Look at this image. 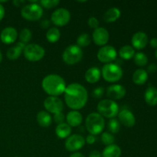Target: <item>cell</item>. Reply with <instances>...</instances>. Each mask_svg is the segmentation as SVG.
I'll use <instances>...</instances> for the list:
<instances>
[{"label":"cell","mask_w":157,"mask_h":157,"mask_svg":"<svg viewBox=\"0 0 157 157\" xmlns=\"http://www.w3.org/2000/svg\"><path fill=\"white\" fill-rule=\"evenodd\" d=\"M64 94L66 104L73 110H78L83 108L88 100L87 89L78 83H72L67 85Z\"/></svg>","instance_id":"cell-1"},{"label":"cell","mask_w":157,"mask_h":157,"mask_svg":"<svg viewBox=\"0 0 157 157\" xmlns=\"http://www.w3.org/2000/svg\"><path fill=\"white\" fill-rule=\"evenodd\" d=\"M41 87L49 96L58 97L64 94L67 86L62 77L55 74H51L43 78Z\"/></svg>","instance_id":"cell-2"},{"label":"cell","mask_w":157,"mask_h":157,"mask_svg":"<svg viewBox=\"0 0 157 157\" xmlns=\"http://www.w3.org/2000/svg\"><path fill=\"white\" fill-rule=\"evenodd\" d=\"M85 127L90 134L94 136L100 134L105 127L104 117L97 112L90 113L86 117Z\"/></svg>","instance_id":"cell-3"},{"label":"cell","mask_w":157,"mask_h":157,"mask_svg":"<svg viewBox=\"0 0 157 157\" xmlns=\"http://www.w3.org/2000/svg\"><path fill=\"white\" fill-rule=\"evenodd\" d=\"M97 109L99 114L103 117L113 119L118 115L120 111L119 106L115 101L110 99L101 100L97 106Z\"/></svg>","instance_id":"cell-4"},{"label":"cell","mask_w":157,"mask_h":157,"mask_svg":"<svg viewBox=\"0 0 157 157\" xmlns=\"http://www.w3.org/2000/svg\"><path fill=\"white\" fill-rule=\"evenodd\" d=\"M124 71L120 65L115 63H109L104 64L101 70L103 78L107 82L115 83L122 78Z\"/></svg>","instance_id":"cell-5"},{"label":"cell","mask_w":157,"mask_h":157,"mask_svg":"<svg viewBox=\"0 0 157 157\" xmlns=\"http://www.w3.org/2000/svg\"><path fill=\"white\" fill-rule=\"evenodd\" d=\"M43 9L41 5L36 3H29L23 6L21 9V15L29 21H37L41 18Z\"/></svg>","instance_id":"cell-6"},{"label":"cell","mask_w":157,"mask_h":157,"mask_svg":"<svg viewBox=\"0 0 157 157\" xmlns=\"http://www.w3.org/2000/svg\"><path fill=\"white\" fill-rule=\"evenodd\" d=\"M83 58V51L77 44L67 46L62 54L63 61L67 64H75L79 62Z\"/></svg>","instance_id":"cell-7"},{"label":"cell","mask_w":157,"mask_h":157,"mask_svg":"<svg viewBox=\"0 0 157 157\" xmlns=\"http://www.w3.org/2000/svg\"><path fill=\"white\" fill-rule=\"evenodd\" d=\"M24 56L28 61H38L44 58L45 55V50L42 46L39 45L35 43H31V44H26L25 48L23 50Z\"/></svg>","instance_id":"cell-8"},{"label":"cell","mask_w":157,"mask_h":157,"mask_svg":"<svg viewBox=\"0 0 157 157\" xmlns=\"http://www.w3.org/2000/svg\"><path fill=\"white\" fill-rule=\"evenodd\" d=\"M71 19V13L65 8H59L52 12L51 15V21L56 26L66 25Z\"/></svg>","instance_id":"cell-9"},{"label":"cell","mask_w":157,"mask_h":157,"mask_svg":"<svg viewBox=\"0 0 157 157\" xmlns=\"http://www.w3.org/2000/svg\"><path fill=\"white\" fill-rule=\"evenodd\" d=\"M98 60L104 64H109L112 63V61H114L117 56V52L113 46L112 45H106L102 46L98 52Z\"/></svg>","instance_id":"cell-10"},{"label":"cell","mask_w":157,"mask_h":157,"mask_svg":"<svg viewBox=\"0 0 157 157\" xmlns=\"http://www.w3.org/2000/svg\"><path fill=\"white\" fill-rule=\"evenodd\" d=\"M85 139L80 134H72L67 138L64 147L69 152H75L81 150L85 144Z\"/></svg>","instance_id":"cell-11"},{"label":"cell","mask_w":157,"mask_h":157,"mask_svg":"<svg viewBox=\"0 0 157 157\" xmlns=\"http://www.w3.org/2000/svg\"><path fill=\"white\" fill-rule=\"evenodd\" d=\"M44 107L48 112L55 113L62 112L64 109V104L58 97L49 96L44 101Z\"/></svg>","instance_id":"cell-12"},{"label":"cell","mask_w":157,"mask_h":157,"mask_svg":"<svg viewBox=\"0 0 157 157\" xmlns=\"http://www.w3.org/2000/svg\"><path fill=\"white\" fill-rule=\"evenodd\" d=\"M93 41L97 45L104 46L108 42L110 34L108 31L104 27H98L94 29L92 34Z\"/></svg>","instance_id":"cell-13"},{"label":"cell","mask_w":157,"mask_h":157,"mask_svg":"<svg viewBox=\"0 0 157 157\" xmlns=\"http://www.w3.org/2000/svg\"><path fill=\"white\" fill-rule=\"evenodd\" d=\"M107 96L109 99L116 101L124 98L127 93L126 88L121 84H111L107 88Z\"/></svg>","instance_id":"cell-14"},{"label":"cell","mask_w":157,"mask_h":157,"mask_svg":"<svg viewBox=\"0 0 157 157\" xmlns=\"http://www.w3.org/2000/svg\"><path fill=\"white\" fill-rule=\"evenodd\" d=\"M118 121L122 125L127 127H133L136 124V117L131 110L123 109L118 113Z\"/></svg>","instance_id":"cell-15"},{"label":"cell","mask_w":157,"mask_h":157,"mask_svg":"<svg viewBox=\"0 0 157 157\" xmlns=\"http://www.w3.org/2000/svg\"><path fill=\"white\" fill-rule=\"evenodd\" d=\"M18 38V32L14 27H6L0 34V40L4 44H10L15 42Z\"/></svg>","instance_id":"cell-16"},{"label":"cell","mask_w":157,"mask_h":157,"mask_svg":"<svg viewBox=\"0 0 157 157\" xmlns=\"http://www.w3.org/2000/svg\"><path fill=\"white\" fill-rule=\"evenodd\" d=\"M131 43L133 48L140 50L144 48L148 44V36L145 32H137L132 36Z\"/></svg>","instance_id":"cell-17"},{"label":"cell","mask_w":157,"mask_h":157,"mask_svg":"<svg viewBox=\"0 0 157 157\" xmlns=\"http://www.w3.org/2000/svg\"><path fill=\"white\" fill-rule=\"evenodd\" d=\"M65 119L67 124L71 127H76L81 124L83 121V117L82 114L78 110H71L67 113Z\"/></svg>","instance_id":"cell-18"},{"label":"cell","mask_w":157,"mask_h":157,"mask_svg":"<svg viewBox=\"0 0 157 157\" xmlns=\"http://www.w3.org/2000/svg\"><path fill=\"white\" fill-rule=\"evenodd\" d=\"M25 44L21 42V41H18L15 45L8 49L7 52H6V56L10 60L18 59L23 52V50L25 49Z\"/></svg>","instance_id":"cell-19"},{"label":"cell","mask_w":157,"mask_h":157,"mask_svg":"<svg viewBox=\"0 0 157 157\" xmlns=\"http://www.w3.org/2000/svg\"><path fill=\"white\" fill-rule=\"evenodd\" d=\"M101 77V71L97 67H91L84 74V78L90 84H95Z\"/></svg>","instance_id":"cell-20"},{"label":"cell","mask_w":157,"mask_h":157,"mask_svg":"<svg viewBox=\"0 0 157 157\" xmlns=\"http://www.w3.org/2000/svg\"><path fill=\"white\" fill-rule=\"evenodd\" d=\"M144 99L150 106L157 105V89L153 86H149L145 90Z\"/></svg>","instance_id":"cell-21"},{"label":"cell","mask_w":157,"mask_h":157,"mask_svg":"<svg viewBox=\"0 0 157 157\" xmlns=\"http://www.w3.org/2000/svg\"><path fill=\"white\" fill-rule=\"evenodd\" d=\"M36 120L38 124L42 127H48L52 123V117L46 110H41L37 113Z\"/></svg>","instance_id":"cell-22"},{"label":"cell","mask_w":157,"mask_h":157,"mask_svg":"<svg viewBox=\"0 0 157 157\" xmlns=\"http://www.w3.org/2000/svg\"><path fill=\"white\" fill-rule=\"evenodd\" d=\"M71 127L67 123L58 124L55 128V133L60 139H66L71 135Z\"/></svg>","instance_id":"cell-23"},{"label":"cell","mask_w":157,"mask_h":157,"mask_svg":"<svg viewBox=\"0 0 157 157\" xmlns=\"http://www.w3.org/2000/svg\"><path fill=\"white\" fill-rule=\"evenodd\" d=\"M121 12L117 7H111L107 9L104 14L103 18L107 22H113L121 17Z\"/></svg>","instance_id":"cell-24"},{"label":"cell","mask_w":157,"mask_h":157,"mask_svg":"<svg viewBox=\"0 0 157 157\" xmlns=\"http://www.w3.org/2000/svg\"><path fill=\"white\" fill-rule=\"evenodd\" d=\"M121 147L116 144L107 146L103 150L102 157H121Z\"/></svg>","instance_id":"cell-25"},{"label":"cell","mask_w":157,"mask_h":157,"mask_svg":"<svg viewBox=\"0 0 157 157\" xmlns=\"http://www.w3.org/2000/svg\"><path fill=\"white\" fill-rule=\"evenodd\" d=\"M147 80H148V73L144 69H137L133 74V81L138 85L144 84Z\"/></svg>","instance_id":"cell-26"},{"label":"cell","mask_w":157,"mask_h":157,"mask_svg":"<svg viewBox=\"0 0 157 157\" xmlns=\"http://www.w3.org/2000/svg\"><path fill=\"white\" fill-rule=\"evenodd\" d=\"M135 55V50L133 46L126 44L121 47L119 50V55L123 59L129 60L133 58Z\"/></svg>","instance_id":"cell-27"},{"label":"cell","mask_w":157,"mask_h":157,"mask_svg":"<svg viewBox=\"0 0 157 157\" xmlns=\"http://www.w3.org/2000/svg\"><path fill=\"white\" fill-rule=\"evenodd\" d=\"M61 37V32L56 27L50 28L46 32V38L49 42L55 43L59 40Z\"/></svg>","instance_id":"cell-28"},{"label":"cell","mask_w":157,"mask_h":157,"mask_svg":"<svg viewBox=\"0 0 157 157\" xmlns=\"http://www.w3.org/2000/svg\"><path fill=\"white\" fill-rule=\"evenodd\" d=\"M133 61L136 65L140 66V67H144V66L147 65V62H148V58L144 52H137V53H135L134 56H133Z\"/></svg>","instance_id":"cell-29"},{"label":"cell","mask_w":157,"mask_h":157,"mask_svg":"<svg viewBox=\"0 0 157 157\" xmlns=\"http://www.w3.org/2000/svg\"><path fill=\"white\" fill-rule=\"evenodd\" d=\"M90 36L87 33H82L77 38V45L81 47H87L90 44Z\"/></svg>","instance_id":"cell-30"},{"label":"cell","mask_w":157,"mask_h":157,"mask_svg":"<svg viewBox=\"0 0 157 157\" xmlns=\"http://www.w3.org/2000/svg\"><path fill=\"white\" fill-rule=\"evenodd\" d=\"M32 38V33L30 29H27V28H25V29H21L19 34V39L21 42L27 44V43H29L31 41Z\"/></svg>","instance_id":"cell-31"},{"label":"cell","mask_w":157,"mask_h":157,"mask_svg":"<svg viewBox=\"0 0 157 157\" xmlns=\"http://www.w3.org/2000/svg\"><path fill=\"white\" fill-rule=\"evenodd\" d=\"M107 128H108L109 131L112 134L113 133H118L120 131V130H121V123L116 118L110 119L109 121L108 124H107Z\"/></svg>","instance_id":"cell-32"},{"label":"cell","mask_w":157,"mask_h":157,"mask_svg":"<svg viewBox=\"0 0 157 157\" xmlns=\"http://www.w3.org/2000/svg\"><path fill=\"white\" fill-rule=\"evenodd\" d=\"M115 140V137L112 133L109 132H104L101 133V141L106 146L112 145Z\"/></svg>","instance_id":"cell-33"},{"label":"cell","mask_w":157,"mask_h":157,"mask_svg":"<svg viewBox=\"0 0 157 157\" xmlns=\"http://www.w3.org/2000/svg\"><path fill=\"white\" fill-rule=\"evenodd\" d=\"M60 3L59 0H41L40 2L41 6L46 9H52L58 6Z\"/></svg>","instance_id":"cell-34"},{"label":"cell","mask_w":157,"mask_h":157,"mask_svg":"<svg viewBox=\"0 0 157 157\" xmlns=\"http://www.w3.org/2000/svg\"><path fill=\"white\" fill-rule=\"evenodd\" d=\"M104 94V88L102 87H98L94 88V90L92 92V96L95 99H100L102 98Z\"/></svg>","instance_id":"cell-35"},{"label":"cell","mask_w":157,"mask_h":157,"mask_svg":"<svg viewBox=\"0 0 157 157\" xmlns=\"http://www.w3.org/2000/svg\"><path fill=\"white\" fill-rule=\"evenodd\" d=\"M87 24H88L89 27L92 28V29H96L97 28L99 27V21L94 16H90L88 18V20H87Z\"/></svg>","instance_id":"cell-36"},{"label":"cell","mask_w":157,"mask_h":157,"mask_svg":"<svg viewBox=\"0 0 157 157\" xmlns=\"http://www.w3.org/2000/svg\"><path fill=\"white\" fill-rule=\"evenodd\" d=\"M64 120H65V116L62 112L55 113V116H54V121L57 124H61L62 123H64Z\"/></svg>","instance_id":"cell-37"},{"label":"cell","mask_w":157,"mask_h":157,"mask_svg":"<svg viewBox=\"0 0 157 157\" xmlns=\"http://www.w3.org/2000/svg\"><path fill=\"white\" fill-rule=\"evenodd\" d=\"M157 71V65L156 64H154V63H153V64H150V65L148 66V67H147V73H150V74H153L155 73Z\"/></svg>","instance_id":"cell-38"},{"label":"cell","mask_w":157,"mask_h":157,"mask_svg":"<svg viewBox=\"0 0 157 157\" xmlns=\"http://www.w3.org/2000/svg\"><path fill=\"white\" fill-rule=\"evenodd\" d=\"M95 141H96V137H95V136L91 134L87 135L85 139V142L87 143L88 144H94L95 143Z\"/></svg>","instance_id":"cell-39"},{"label":"cell","mask_w":157,"mask_h":157,"mask_svg":"<svg viewBox=\"0 0 157 157\" xmlns=\"http://www.w3.org/2000/svg\"><path fill=\"white\" fill-rule=\"evenodd\" d=\"M50 25L51 21L48 19L42 20V21H41V23H40V26H41L42 29H48V28H49Z\"/></svg>","instance_id":"cell-40"},{"label":"cell","mask_w":157,"mask_h":157,"mask_svg":"<svg viewBox=\"0 0 157 157\" xmlns=\"http://www.w3.org/2000/svg\"><path fill=\"white\" fill-rule=\"evenodd\" d=\"M89 157H102L101 153L98 150H92L90 153H89Z\"/></svg>","instance_id":"cell-41"},{"label":"cell","mask_w":157,"mask_h":157,"mask_svg":"<svg viewBox=\"0 0 157 157\" xmlns=\"http://www.w3.org/2000/svg\"><path fill=\"white\" fill-rule=\"evenodd\" d=\"M5 12H6V11H5L4 6H3L2 4H0V21H2V18H4Z\"/></svg>","instance_id":"cell-42"},{"label":"cell","mask_w":157,"mask_h":157,"mask_svg":"<svg viewBox=\"0 0 157 157\" xmlns=\"http://www.w3.org/2000/svg\"><path fill=\"white\" fill-rule=\"evenodd\" d=\"M150 45L152 46L154 48H157V38H153L150 41Z\"/></svg>","instance_id":"cell-43"},{"label":"cell","mask_w":157,"mask_h":157,"mask_svg":"<svg viewBox=\"0 0 157 157\" xmlns=\"http://www.w3.org/2000/svg\"><path fill=\"white\" fill-rule=\"evenodd\" d=\"M25 1L24 0H14L13 4L15 5V6H21L23 4H25Z\"/></svg>","instance_id":"cell-44"},{"label":"cell","mask_w":157,"mask_h":157,"mask_svg":"<svg viewBox=\"0 0 157 157\" xmlns=\"http://www.w3.org/2000/svg\"><path fill=\"white\" fill-rule=\"evenodd\" d=\"M69 157H85L84 155H83L81 153H79V152H75V153H73L72 154H71V156Z\"/></svg>","instance_id":"cell-45"},{"label":"cell","mask_w":157,"mask_h":157,"mask_svg":"<svg viewBox=\"0 0 157 157\" xmlns=\"http://www.w3.org/2000/svg\"><path fill=\"white\" fill-rule=\"evenodd\" d=\"M2 61V52H0V63Z\"/></svg>","instance_id":"cell-46"},{"label":"cell","mask_w":157,"mask_h":157,"mask_svg":"<svg viewBox=\"0 0 157 157\" xmlns=\"http://www.w3.org/2000/svg\"><path fill=\"white\" fill-rule=\"evenodd\" d=\"M155 56H156V58H157V49L156 50V52H155Z\"/></svg>","instance_id":"cell-47"},{"label":"cell","mask_w":157,"mask_h":157,"mask_svg":"<svg viewBox=\"0 0 157 157\" xmlns=\"http://www.w3.org/2000/svg\"><path fill=\"white\" fill-rule=\"evenodd\" d=\"M15 157H18V156H15Z\"/></svg>","instance_id":"cell-48"}]
</instances>
